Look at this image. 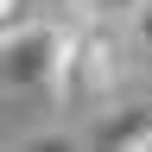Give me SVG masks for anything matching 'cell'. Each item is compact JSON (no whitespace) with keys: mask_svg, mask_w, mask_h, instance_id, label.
Instances as JSON below:
<instances>
[{"mask_svg":"<svg viewBox=\"0 0 152 152\" xmlns=\"http://www.w3.org/2000/svg\"><path fill=\"white\" fill-rule=\"evenodd\" d=\"M83 133L95 146H127V152H152V108H127V102H114L102 108L95 121H83Z\"/></svg>","mask_w":152,"mask_h":152,"instance_id":"3957f363","label":"cell"},{"mask_svg":"<svg viewBox=\"0 0 152 152\" xmlns=\"http://www.w3.org/2000/svg\"><path fill=\"white\" fill-rule=\"evenodd\" d=\"M57 51H64V26L57 19H7L0 26V89L51 95Z\"/></svg>","mask_w":152,"mask_h":152,"instance_id":"7a4b0ae2","label":"cell"},{"mask_svg":"<svg viewBox=\"0 0 152 152\" xmlns=\"http://www.w3.org/2000/svg\"><path fill=\"white\" fill-rule=\"evenodd\" d=\"M127 38H133V51H152V0L127 7Z\"/></svg>","mask_w":152,"mask_h":152,"instance_id":"277c9868","label":"cell"},{"mask_svg":"<svg viewBox=\"0 0 152 152\" xmlns=\"http://www.w3.org/2000/svg\"><path fill=\"white\" fill-rule=\"evenodd\" d=\"M133 76H140L133 38L114 19H76V26H64V51H57V76H51V108H57V121L83 127L102 108L127 102Z\"/></svg>","mask_w":152,"mask_h":152,"instance_id":"6da1fadb","label":"cell"}]
</instances>
